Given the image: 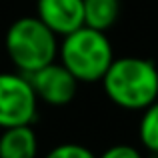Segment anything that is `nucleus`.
I'll use <instances>...</instances> for the list:
<instances>
[{
	"label": "nucleus",
	"mask_w": 158,
	"mask_h": 158,
	"mask_svg": "<svg viewBox=\"0 0 158 158\" xmlns=\"http://www.w3.org/2000/svg\"><path fill=\"white\" fill-rule=\"evenodd\" d=\"M36 16L56 36H66L84 26V2L82 0H38Z\"/></svg>",
	"instance_id": "6"
},
{
	"label": "nucleus",
	"mask_w": 158,
	"mask_h": 158,
	"mask_svg": "<svg viewBox=\"0 0 158 158\" xmlns=\"http://www.w3.org/2000/svg\"><path fill=\"white\" fill-rule=\"evenodd\" d=\"M44 158H98L90 148L82 146V144L76 142H64L54 146L50 152H48Z\"/></svg>",
	"instance_id": "10"
},
{
	"label": "nucleus",
	"mask_w": 158,
	"mask_h": 158,
	"mask_svg": "<svg viewBox=\"0 0 158 158\" xmlns=\"http://www.w3.org/2000/svg\"><path fill=\"white\" fill-rule=\"evenodd\" d=\"M150 158H158V154H150Z\"/></svg>",
	"instance_id": "12"
},
{
	"label": "nucleus",
	"mask_w": 158,
	"mask_h": 158,
	"mask_svg": "<svg viewBox=\"0 0 158 158\" xmlns=\"http://www.w3.org/2000/svg\"><path fill=\"white\" fill-rule=\"evenodd\" d=\"M138 138L150 154H158V100L142 110L138 124Z\"/></svg>",
	"instance_id": "9"
},
{
	"label": "nucleus",
	"mask_w": 158,
	"mask_h": 158,
	"mask_svg": "<svg viewBox=\"0 0 158 158\" xmlns=\"http://www.w3.org/2000/svg\"><path fill=\"white\" fill-rule=\"evenodd\" d=\"M4 44L12 64L26 76L54 62L58 54L56 34L38 16H22L14 20L6 30Z\"/></svg>",
	"instance_id": "3"
},
{
	"label": "nucleus",
	"mask_w": 158,
	"mask_h": 158,
	"mask_svg": "<svg viewBox=\"0 0 158 158\" xmlns=\"http://www.w3.org/2000/svg\"><path fill=\"white\" fill-rule=\"evenodd\" d=\"M100 82L106 96L126 110H144L158 100V66L148 58H114Z\"/></svg>",
	"instance_id": "1"
},
{
	"label": "nucleus",
	"mask_w": 158,
	"mask_h": 158,
	"mask_svg": "<svg viewBox=\"0 0 158 158\" xmlns=\"http://www.w3.org/2000/svg\"><path fill=\"white\" fill-rule=\"evenodd\" d=\"M38 96L22 72L0 74V128L26 126L36 120Z\"/></svg>",
	"instance_id": "4"
},
{
	"label": "nucleus",
	"mask_w": 158,
	"mask_h": 158,
	"mask_svg": "<svg viewBox=\"0 0 158 158\" xmlns=\"http://www.w3.org/2000/svg\"><path fill=\"white\" fill-rule=\"evenodd\" d=\"M60 62L70 70L78 82H100L108 66L114 60L112 44L106 32L80 26L78 30L62 36L58 46Z\"/></svg>",
	"instance_id": "2"
},
{
	"label": "nucleus",
	"mask_w": 158,
	"mask_h": 158,
	"mask_svg": "<svg viewBox=\"0 0 158 158\" xmlns=\"http://www.w3.org/2000/svg\"><path fill=\"white\" fill-rule=\"evenodd\" d=\"M28 78L38 100L50 106H64L72 102L80 84L62 62H50L40 70L28 74Z\"/></svg>",
	"instance_id": "5"
},
{
	"label": "nucleus",
	"mask_w": 158,
	"mask_h": 158,
	"mask_svg": "<svg viewBox=\"0 0 158 158\" xmlns=\"http://www.w3.org/2000/svg\"><path fill=\"white\" fill-rule=\"evenodd\" d=\"M98 158H144L140 154L138 148L130 146V144H114V146L106 148Z\"/></svg>",
	"instance_id": "11"
},
{
	"label": "nucleus",
	"mask_w": 158,
	"mask_h": 158,
	"mask_svg": "<svg viewBox=\"0 0 158 158\" xmlns=\"http://www.w3.org/2000/svg\"><path fill=\"white\" fill-rule=\"evenodd\" d=\"M36 154H38V138L32 130V124L2 128L0 158H36Z\"/></svg>",
	"instance_id": "7"
},
{
	"label": "nucleus",
	"mask_w": 158,
	"mask_h": 158,
	"mask_svg": "<svg viewBox=\"0 0 158 158\" xmlns=\"http://www.w3.org/2000/svg\"><path fill=\"white\" fill-rule=\"evenodd\" d=\"M84 2V26L106 32L120 16V0H82Z\"/></svg>",
	"instance_id": "8"
}]
</instances>
